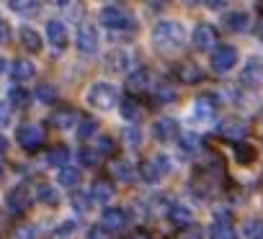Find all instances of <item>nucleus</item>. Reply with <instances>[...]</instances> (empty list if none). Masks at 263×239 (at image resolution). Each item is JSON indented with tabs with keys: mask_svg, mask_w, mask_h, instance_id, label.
Masks as SVG:
<instances>
[{
	"mask_svg": "<svg viewBox=\"0 0 263 239\" xmlns=\"http://www.w3.org/2000/svg\"><path fill=\"white\" fill-rule=\"evenodd\" d=\"M129 62H132L129 49H114V52H108V57H106V70L114 72V75H119V72H126Z\"/></svg>",
	"mask_w": 263,
	"mask_h": 239,
	"instance_id": "nucleus-20",
	"label": "nucleus"
},
{
	"mask_svg": "<svg viewBox=\"0 0 263 239\" xmlns=\"http://www.w3.org/2000/svg\"><path fill=\"white\" fill-rule=\"evenodd\" d=\"M222 21H224V26H227L232 34H242V31L250 29V16H248L245 11H230Z\"/></svg>",
	"mask_w": 263,
	"mask_h": 239,
	"instance_id": "nucleus-21",
	"label": "nucleus"
},
{
	"mask_svg": "<svg viewBox=\"0 0 263 239\" xmlns=\"http://www.w3.org/2000/svg\"><path fill=\"white\" fill-rule=\"evenodd\" d=\"M119 111L124 116V121H140V118H142L140 100H135V98H121L119 100Z\"/></svg>",
	"mask_w": 263,
	"mask_h": 239,
	"instance_id": "nucleus-25",
	"label": "nucleus"
},
{
	"mask_svg": "<svg viewBox=\"0 0 263 239\" xmlns=\"http://www.w3.org/2000/svg\"><path fill=\"white\" fill-rule=\"evenodd\" d=\"M18 36H21V47L26 49V52H31V54H36L39 49H42V36H39V31L36 29H31V26H24L21 31H18Z\"/></svg>",
	"mask_w": 263,
	"mask_h": 239,
	"instance_id": "nucleus-23",
	"label": "nucleus"
},
{
	"mask_svg": "<svg viewBox=\"0 0 263 239\" xmlns=\"http://www.w3.org/2000/svg\"><path fill=\"white\" fill-rule=\"evenodd\" d=\"M191 118L196 124H212L217 118V103L209 95H199L191 105Z\"/></svg>",
	"mask_w": 263,
	"mask_h": 239,
	"instance_id": "nucleus-9",
	"label": "nucleus"
},
{
	"mask_svg": "<svg viewBox=\"0 0 263 239\" xmlns=\"http://www.w3.org/2000/svg\"><path fill=\"white\" fill-rule=\"evenodd\" d=\"M67 160H70V152H67L65 147H54V149L47 155V162H49L52 167H60V170L65 167V162H67Z\"/></svg>",
	"mask_w": 263,
	"mask_h": 239,
	"instance_id": "nucleus-35",
	"label": "nucleus"
},
{
	"mask_svg": "<svg viewBox=\"0 0 263 239\" xmlns=\"http://www.w3.org/2000/svg\"><path fill=\"white\" fill-rule=\"evenodd\" d=\"M78 160H80L85 167H93V165H98L101 155H98L96 149H80V152H78Z\"/></svg>",
	"mask_w": 263,
	"mask_h": 239,
	"instance_id": "nucleus-43",
	"label": "nucleus"
},
{
	"mask_svg": "<svg viewBox=\"0 0 263 239\" xmlns=\"http://www.w3.org/2000/svg\"><path fill=\"white\" fill-rule=\"evenodd\" d=\"M13 239H39V229L31 226V224H21V226L13 231Z\"/></svg>",
	"mask_w": 263,
	"mask_h": 239,
	"instance_id": "nucleus-41",
	"label": "nucleus"
},
{
	"mask_svg": "<svg viewBox=\"0 0 263 239\" xmlns=\"http://www.w3.org/2000/svg\"><path fill=\"white\" fill-rule=\"evenodd\" d=\"M235 157H237L240 165H253L255 157H258V152H255V147H250L248 142H242V144H235Z\"/></svg>",
	"mask_w": 263,
	"mask_h": 239,
	"instance_id": "nucleus-31",
	"label": "nucleus"
},
{
	"mask_svg": "<svg viewBox=\"0 0 263 239\" xmlns=\"http://www.w3.org/2000/svg\"><path fill=\"white\" fill-rule=\"evenodd\" d=\"M209 239H237V231L230 224V219H217L209 226Z\"/></svg>",
	"mask_w": 263,
	"mask_h": 239,
	"instance_id": "nucleus-24",
	"label": "nucleus"
},
{
	"mask_svg": "<svg viewBox=\"0 0 263 239\" xmlns=\"http://www.w3.org/2000/svg\"><path fill=\"white\" fill-rule=\"evenodd\" d=\"M85 100L90 108L96 111H111L119 105V90L111 85V82H93L88 90H85Z\"/></svg>",
	"mask_w": 263,
	"mask_h": 239,
	"instance_id": "nucleus-2",
	"label": "nucleus"
},
{
	"mask_svg": "<svg viewBox=\"0 0 263 239\" xmlns=\"http://www.w3.org/2000/svg\"><path fill=\"white\" fill-rule=\"evenodd\" d=\"M150 85H153V72L145 70V67H140V70H135V72H129V77H126V90L135 93V95L150 90Z\"/></svg>",
	"mask_w": 263,
	"mask_h": 239,
	"instance_id": "nucleus-16",
	"label": "nucleus"
},
{
	"mask_svg": "<svg viewBox=\"0 0 263 239\" xmlns=\"http://www.w3.org/2000/svg\"><path fill=\"white\" fill-rule=\"evenodd\" d=\"M153 134H155V139H160V142H173V139H178V134H181V126H178V121H176V118L165 116V118H160V121H155V126H153Z\"/></svg>",
	"mask_w": 263,
	"mask_h": 239,
	"instance_id": "nucleus-15",
	"label": "nucleus"
},
{
	"mask_svg": "<svg viewBox=\"0 0 263 239\" xmlns=\"http://www.w3.org/2000/svg\"><path fill=\"white\" fill-rule=\"evenodd\" d=\"M52 126L54 129H78V124H80V113L75 111V108H57L54 113H52Z\"/></svg>",
	"mask_w": 263,
	"mask_h": 239,
	"instance_id": "nucleus-14",
	"label": "nucleus"
},
{
	"mask_svg": "<svg viewBox=\"0 0 263 239\" xmlns=\"http://www.w3.org/2000/svg\"><path fill=\"white\" fill-rule=\"evenodd\" d=\"M111 172H114V178H119L121 183H129L132 178H135V165H132L129 160H116V162L111 165Z\"/></svg>",
	"mask_w": 263,
	"mask_h": 239,
	"instance_id": "nucleus-28",
	"label": "nucleus"
},
{
	"mask_svg": "<svg viewBox=\"0 0 263 239\" xmlns=\"http://www.w3.org/2000/svg\"><path fill=\"white\" fill-rule=\"evenodd\" d=\"M217 29L212 26V24H199L196 29H194V34H191V47L194 49H199V52H214L217 49Z\"/></svg>",
	"mask_w": 263,
	"mask_h": 239,
	"instance_id": "nucleus-7",
	"label": "nucleus"
},
{
	"mask_svg": "<svg viewBox=\"0 0 263 239\" xmlns=\"http://www.w3.org/2000/svg\"><path fill=\"white\" fill-rule=\"evenodd\" d=\"M8 103H11V105H26V103H29V93H26L21 85H13L11 93H8Z\"/></svg>",
	"mask_w": 263,
	"mask_h": 239,
	"instance_id": "nucleus-40",
	"label": "nucleus"
},
{
	"mask_svg": "<svg viewBox=\"0 0 263 239\" xmlns=\"http://www.w3.org/2000/svg\"><path fill=\"white\" fill-rule=\"evenodd\" d=\"M78 139H90L96 134V121L93 118H80V124H78Z\"/></svg>",
	"mask_w": 263,
	"mask_h": 239,
	"instance_id": "nucleus-39",
	"label": "nucleus"
},
{
	"mask_svg": "<svg viewBox=\"0 0 263 239\" xmlns=\"http://www.w3.org/2000/svg\"><path fill=\"white\" fill-rule=\"evenodd\" d=\"M126 239H150V234L147 231H135V234H129Z\"/></svg>",
	"mask_w": 263,
	"mask_h": 239,
	"instance_id": "nucleus-49",
	"label": "nucleus"
},
{
	"mask_svg": "<svg viewBox=\"0 0 263 239\" xmlns=\"http://www.w3.org/2000/svg\"><path fill=\"white\" fill-rule=\"evenodd\" d=\"M176 75H178V80L186 82V85H194V82H201V80H204V70H201L196 62H191V59L181 62V64L176 67Z\"/></svg>",
	"mask_w": 263,
	"mask_h": 239,
	"instance_id": "nucleus-19",
	"label": "nucleus"
},
{
	"mask_svg": "<svg viewBox=\"0 0 263 239\" xmlns=\"http://www.w3.org/2000/svg\"><path fill=\"white\" fill-rule=\"evenodd\" d=\"M153 44L160 52H178L186 44V29L176 21H160L153 29Z\"/></svg>",
	"mask_w": 263,
	"mask_h": 239,
	"instance_id": "nucleus-1",
	"label": "nucleus"
},
{
	"mask_svg": "<svg viewBox=\"0 0 263 239\" xmlns=\"http://www.w3.org/2000/svg\"><path fill=\"white\" fill-rule=\"evenodd\" d=\"M178 149H181V155H194V152L201 149V139L196 134H181Z\"/></svg>",
	"mask_w": 263,
	"mask_h": 239,
	"instance_id": "nucleus-32",
	"label": "nucleus"
},
{
	"mask_svg": "<svg viewBox=\"0 0 263 239\" xmlns=\"http://www.w3.org/2000/svg\"><path fill=\"white\" fill-rule=\"evenodd\" d=\"M67 26L60 21V18H52L49 24H47V41H49V47L54 49V52H62L65 47H67Z\"/></svg>",
	"mask_w": 263,
	"mask_h": 239,
	"instance_id": "nucleus-13",
	"label": "nucleus"
},
{
	"mask_svg": "<svg viewBox=\"0 0 263 239\" xmlns=\"http://www.w3.org/2000/svg\"><path fill=\"white\" fill-rule=\"evenodd\" d=\"M168 219H171V224H176V226L183 231V229H189V226L194 224V211H191L186 203H171Z\"/></svg>",
	"mask_w": 263,
	"mask_h": 239,
	"instance_id": "nucleus-18",
	"label": "nucleus"
},
{
	"mask_svg": "<svg viewBox=\"0 0 263 239\" xmlns=\"http://www.w3.org/2000/svg\"><path fill=\"white\" fill-rule=\"evenodd\" d=\"M240 82L242 85H263V59L260 57H250L245 64H242V72H240Z\"/></svg>",
	"mask_w": 263,
	"mask_h": 239,
	"instance_id": "nucleus-12",
	"label": "nucleus"
},
{
	"mask_svg": "<svg viewBox=\"0 0 263 239\" xmlns=\"http://www.w3.org/2000/svg\"><path fill=\"white\" fill-rule=\"evenodd\" d=\"M6 149H8V139H6L3 134H0V155H3Z\"/></svg>",
	"mask_w": 263,
	"mask_h": 239,
	"instance_id": "nucleus-51",
	"label": "nucleus"
},
{
	"mask_svg": "<svg viewBox=\"0 0 263 239\" xmlns=\"http://www.w3.org/2000/svg\"><path fill=\"white\" fill-rule=\"evenodd\" d=\"M16 139H18V144H21L26 152H36V149L42 147V142H44V129L36 126V124H24V126L18 129Z\"/></svg>",
	"mask_w": 263,
	"mask_h": 239,
	"instance_id": "nucleus-10",
	"label": "nucleus"
},
{
	"mask_svg": "<svg viewBox=\"0 0 263 239\" xmlns=\"http://www.w3.org/2000/svg\"><path fill=\"white\" fill-rule=\"evenodd\" d=\"M209 64H212V70H214L217 75H227V72L237 64V49H235L232 44H222V47H217V49L212 52Z\"/></svg>",
	"mask_w": 263,
	"mask_h": 239,
	"instance_id": "nucleus-5",
	"label": "nucleus"
},
{
	"mask_svg": "<svg viewBox=\"0 0 263 239\" xmlns=\"http://www.w3.org/2000/svg\"><path fill=\"white\" fill-rule=\"evenodd\" d=\"M36 198H39L42 203H47V206H54V203L60 201V195H57V188H52V185H39V190H36Z\"/></svg>",
	"mask_w": 263,
	"mask_h": 239,
	"instance_id": "nucleus-37",
	"label": "nucleus"
},
{
	"mask_svg": "<svg viewBox=\"0 0 263 239\" xmlns=\"http://www.w3.org/2000/svg\"><path fill=\"white\" fill-rule=\"evenodd\" d=\"M171 170H173L171 157H168V155H155V157H150V160L140 167V175H142L145 183H160V180H165V178L171 175Z\"/></svg>",
	"mask_w": 263,
	"mask_h": 239,
	"instance_id": "nucleus-4",
	"label": "nucleus"
},
{
	"mask_svg": "<svg viewBox=\"0 0 263 239\" xmlns=\"http://www.w3.org/2000/svg\"><path fill=\"white\" fill-rule=\"evenodd\" d=\"M217 134L227 142H235V144H242L245 137H248V124L242 118H222L217 124Z\"/></svg>",
	"mask_w": 263,
	"mask_h": 239,
	"instance_id": "nucleus-6",
	"label": "nucleus"
},
{
	"mask_svg": "<svg viewBox=\"0 0 263 239\" xmlns=\"http://www.w3.org/2000/svg\"><path fill=\"white\" fill-rule=\"evenodd\" d=\"M72 211H75L78 216L88 213V211H90V195H85V193H75V195H72Z\"/></svg>",
	"mask_w": 263,
	"mask_h": 239,
	"instance_id": "nucleus-38",
	"label": "nucleus"
},
{
	"mask_svg": "<svg viewBox=\"0 0 263 239\" xmlns=\"http://www.w3.org/2000/svg\"><path fill=\"white\" fill-rule=\"evenodd\" d=\"M90 201L93 203H111L114 201V188L106 180H96L90 185Z\"/></svg>",
	"mask_w": 263,
	"mask_h": 239,
	"instance_id": "nucleus-26",
	"label": "nucleus"
},
{
	"mask_svg": "<svg viewBox=\"0 0 263 239\" xmlns=\"http://www.w3.org/2000/svg\"><path fill=\"white\" fill-rule=\"evenodd\" d=\"M78 229H80V224L72 221V219H67V221L57 224V229L52 231V239H72L78 234Z\"/></svg>",
	"mask_w": 263,
	"mask_h": 239,
	"instance_id": "nucleus-29",
	"label": "nucleus"
},
{
	"mask_svg": "<svg viewBox=\"0 0 263 239\" xmlns=\"http://www.w3.org/2000/svg\"><path fill=\"white\" fill-rule=\"evenodd\" d=\"M114 149H116V142L111 137H98L96 139V152L98 155H111Z\"/></svg>",
	"mask_w": 263,
	"mask_h": 239,
	"instance_id": "nucleus-42",
	"label": "nucleus"
},
{
	"mask_svg": "<svg viewBox=\"0 0 263 239\" xmlns=\"http://www.w3.org/2000/svg\"><path fill=\"white\" fill-rule=\"evenodd\" d=\"M8 8H11L13 13H21V16H31V13L39 11L36 3H8Z\"/></svg>",
	"mask_w": 263,
	"mask_h": 239,
	"instance_id": "nucleus-44",
	"label": "nucleus"
},
{
	"mask_svg": "<svg viewBox=\"0 0 263 239\" xmlns=\"http://www.w3.org/2000/svg\"><path fill=\"white\" fill-rule=\"evenodd\" d=\"M129 224V213L124 208H106L103 216H101V229L108 231V234H119L124 231Z\"/></svg>",
	"mask_w": 263,
	"mask_h": 239,
	"instance_id": "nucleus-11",
	"label": "nucleus"
},
{
	"mask_svg": "<svg viewBox=\"0 0 263 239\" xmlns=\"http://www.w3.org/2000/svg\"><path fill=\"white\" fill-rule=\"evenodd\" d=\"M75 47L83 54H96L98 52V29L93 24H80L75 31Z\"/></svg>",
	"mask_w": 263,
	"mask_h": 239,
	"instance_id": "nucleus-8",
	"label": "nucleus"
},
{
	"mask_svg": "<svg viewBox=\"0 0 263 239\" xmlns=\"http://www.w3.org/2000/svg\"><path fill=\"white\" fill-rule=\"evenodd\" d=\"M155 100H158L160 105L173 103V100H176V88H173L171 82H158V85H155Z\"/></svg>",
	"mask_w": 263,
	"mask_h": 239,
	"instance_id": "nucleus-30",
	"label": "nucleus"
},
{
	"mask_svg": "<svg viewBox=\"0 0 263 239\" xmlns=\"http://www.w3.org/2000/svg\"><path fill=\"white\" fill-rule=\"evenodd\" d=\"M121 139L126 142V147L140 149V147H142V129H140V126H126V129L121 132Z\"/></svg>",
	"mask_w": 263,
	"mask_h": 239,
	"instance_id": "nucleus-33",
	"label": "nucleus"
},
{
	"mask_svg": "<svg viewBox=\"0 0 263 239\" xmlns=\"http://www.w3.org/2000/svg\"><path fill=\"white\" fill-rule=\"evenodd\" d=\"M245 239H263V219H250L242 229Z\"/></svg>",
	"mask_w": 263,
	"mask_h": 239,
	"instance_id": "nucleus-36",
	"label": "nucleus"
},
{
	"mask_svg": "<svg viewBox=\"0 0 263 239\" xmlns=\"http://www.w3.org/2000/svg\"><path fill=\"white\" fill-rule=\"evenodd\" d=\"M255 36L263 41V18H258V24H255Z\"/></svg>",
	"mask_w": 263,
	"mask_h": 239,
	"instance_id": "nucleus-50",
	"label": "nucleus"
},
{
	"mask_svg": "<svg viewBox=\"0 0 263 239\" xmlns=\"http://www.w3.org/2000/svg\"><path fill=\"white\" fill-rule=\"evenodd\" d=\"M98 18H101V24L108 29V31H129L132 26H135V18H132V13L124 8V6H119V3H108V6H103L101 8V13H98Z\"/></svg>",
	"mask_w": 263,
	"mask_h": 239,
	"instance_id": "nucleus-3",
	"label": "nucleus"
},
{
	"mask_svg": "<svg viewBox=\"0 0 263 239\" xmlns=\"http://www.w3.org/2000/svg\"><path fill=\"white\" fill-rule=\"evenodd\" d=\"M11 41V26L0 18V44H8Z\"/></svg>",
	"mask_w": 263,
	"mask_h": 239,
	"instance_id": "nucleus-47",
	"label": "nucleus"
},
{
	"mask_svg": "<svg viewBox=\"0 0 263 239\" xmlns=\"http://www.w3.org/2000/svg\"><path fill=\"white\" fill-rule=\"evenodd\" d=\"M3 70H6V59H3V54H0V75H3Z\"/></svg>",
	"mask_w": 263,
	"mask_h": 239,
	"instance_id": "nucleus-52",
	"label": "nucleus"
},
{
	"mask_svg": "<svg viewBox=\"0 0 263 239\" xmlns=\"http://www.w3.org/2000/svg\"><path fill=\"white\" fill-rule=\"evenodd\" d=\"M13 118V105L8 100H0V126H8Z\"/></svg>",
	"mask_w": 263,
	"mask_h": 239,
	"instance_id": "nucleus-45",
	"label": "nucleus"
},
{
	"mask_svg": "<svg viewBox=\"0 0 263 239\" xmlns=\"http://www.w3.org/2000/svg\"><path fill=\"white\" fill-rule=\"evenodd\" d=\"M34 75H36V67L29 62V59H16L13 62V67H11V77L21 85V82H29V80H34Z\"/></svg>",
	"mask_w": 263,
	"mask_h": 239,
	"instance_id": "nucleus-22",
	"label": "nucleus"
},
{
	"mask_svg": "<svg viewBox=\"0 0 263 239\" xmlns=\"http://www.w3.org/2000/svg\"><path fill=\"white\" fill-rule=\"evenodd\" d=\"M0 178H3V162H0Z\"/></svg>",
	"mask_w": 263,
	"mask_h": 239,
	"instance_id": "nucleus-53",
	"label": "nucleus"
},
{
	"mask_svg": "<svg viewBox=\"0 0 263 239\" xmlns=\"http://www.w3.org/2000/svg\"><path fill=\"white\" fill-rule=\"evenodd\" d=\"M29 203H31V198H29V193H26L24 185L11 188L8 195H6V208H8L11 213H24V211L29 208Z\"/></svg>",
	"mask_w": 263,
	"mask_h": 239,
	"instance_id": "nucleus-17",
	"label": "nucleus"
},
{
	"mask_svg": "<svg viewBox=\"0 0 263 239\" xmlns=\"http://www.w3.org/2000/svg\"><path fill=\"white\" fill-rule=\"evenodd\" d=\"M88 236H90V239H108L111 234H108V231H103L101 226H96V229H90V234H88Z\"/></svg>",
	"mask_w": 263,
	"mask_h": 239,
	"instance_id": "nucleus-48",
	"label": "nucleus"
},
{
	"mask_svg": "<svg viewBox=\"0 0 263 239\" xmlns=\"http://www.w3.org/2000/svg\"><path fill=\"white\" fill-rule=\"evenodd\" d=\"M181 239H201V229L191 224L189 229H183V231H181Z\"/></svg>",
	"mask_w": 263,
	"mask_h": 239,
	"instance_id": "nucleus-46",
	"label": "nucleus"
},
{
	"mask_svg": "<svg viewBox=\"0 0 263 239\" xmlns=\"http://www.w3.org/2000/svg\"><path fill=\"white\" fill-rule=\"evenodd\" d=\"M80 180H83V172L78 170V167H62L60 170V175H57V183L62 185V188H78L80 185Z\"/></svg>",
	"mask_w": 263,
	"mask_h": 239,
	"instance_id": "nucleus-27",
	"label": "nucleus"
},
{
	"mask_svg": "<svg viewBox=\"0 0 263 239\" xmlns=\"http://www.w3.org/2000/svg\"><path fill=\"white\" fill-rule=\"evenodd\" d=\"M34 98H36L39 103H44V105H52V103H57V88H52V85H39V88L34 90Z\"/></svg>",
	"mask_w": 263,
	"mask_h": 239,
	"instance_id": "nucleus-34",
	"label": "nucleus"
}]
</instances>
